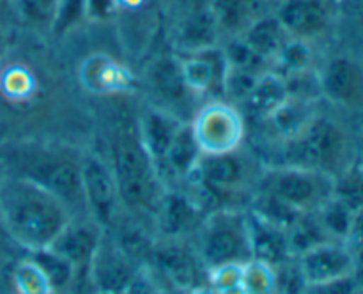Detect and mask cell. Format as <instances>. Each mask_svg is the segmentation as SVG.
<instances>
[{"label":"cell","instance_id":"cell-1","mask_svg":"<svg viewBox=\"0 0 363 294\" xmlns=\"http://www.w3.org/2000/svg\"><path fill=\"white\" fill-rule=\"evenodd\" d=\"M69 220L66 205L41 184L14 174L0 179V225L25 250L48 248Z\"/></svg>","mask_w":363,"mask_h":294},{"label":"cell","instance_id":"cell-2","mask_svg":"<svg viewBox=\"0 0 363 294\" xmlns=\"http://www.w3.org/2000/svg\"><path fill=\"white\" fill-rule=\"evenodd\" d=\"M108 163L126 215L135 220H155L167 188L155 159L142 144L138 120H124L116 128Z\"/></svg>","mask_w":363,"mask_h":294},{"label":"cell","instance_id":"cell-3","mask_svg":"<svg viewBox=\"0 0 363 294\" xmlns=\"http://www.w3.org/2000/svg\"><path fill=\"white\" fill-rule=\"evenodd\" d=\"M351 142L346 130L333 119L315 115L300 133L284 142V162L337 177L350 169Z\"/></svg>","mask_w":363,"mask_h":294},{"label":"cell","instance_id":"cell-4","mask_svg":"<svg viewBox=\"0 0 363 294\" xmlns=\"http://www.w3.org/2000/svg\"><path fill=\"white\" fill-rule=\"evenodd\" d=\"M197 254L208 273L227 264H247L254 259L248 213L222 208L201 223Z\"/></svg>","mask_w":363,"mask_h":294},{"label":"cell","instance_id":"cell-5","mask_svg":"<svg viewBox=\"0 0 363 294\" xmlns=\"http://www.w3.org/2000/svg\"><path fill=\"white\" fill-rule=\"evenodd\" d=\"M20 169L11 174L27 177L46 188L66 205L71 218L89 216L82 184V156L53 151L34 152L25 159V165Z\"/></svg>","mask_w":363,"mask_h":294},{"label":"cell","instance_id":"cell-6","mask_svg":"<svg viewBox=\"0 0 363 294\" xmlns=\"http://www.w3.org/2000/svg\"><path fill=\"white\" fill-rule=\"evenodd\" d=\"M257 188L277 195L298 213H314L333 197L335 177L303 166L275 165L262 172Z\"/></svg>","mask_w":363,"mask_h":294},{"label":"cell","instance_id":"cell-7","mask_svg":"<svg viewBox=\"0 0 363 294\" xmlns=\"http://www.w3.org/2000/svg\"><path fill=\"white\" fill-rule=\"evenodd\" d=\"M144 84L149 92V105L172 113L183 123L195 115V98L184 81L181 59L176 55H160L147 64Z\"/></svg>","mask_w":363,"mask_h":294},{"label":"cell","instance_id":"cell-8","mask_svg":"<svg viewBox=\"0 0 363 294\" xmlns=\"http://www.w3.org/2000/svg\"><path fill=\"white\" fill-rule=\"evenodd\" d=\"M202 154H225L240 149L245 138V119L236 105L215 99L201 106L190 120Z\"/></svg>","mask_w":363,"mask_h":294},{"label":"cell","instance_id":"cell-9","mask_svg":"<svg viewBox=\"0 0 363 294\" xmlns=\"http://www.w3.org/2000/svg\"><path fill=\"white\" fill-rule=\"evenodd\" d=\"M82 184L87 215L103 229H117L124 222L123 204L110 163L94 152L82 156Z\"/></svg>","mask_w":363,"mask_h":294},{"label":"cell","instance_id":"cell-10","mask_svg":"<svg viewBox=\"0 0 363 294\" xmlns=\"http://www.w3.org/2000/svg\"><path fill=\"white\" fill-rule=\"evenodd\" d=\"M321 98L350 112L363 113V64L351 55H335L318 73Z\"/></svg>","mask_w":363,"mask_h":294},{"label":"cell","instance_id":"cell-11","mask_svg":"<svg viewBox=\"0 0 363 294\" xmlns=\"http://www.w3.org/2000/svg\"><path fill=\"white\" fill-rule=\"evenodd\" d=\"M138 271V262L105 230L87 271L94 293L123 294Z\"/></svg>","mask_w":363,"mask_h":294},{"label":"cell","instance_id":"cell-12","mask_svg":"<svg viewBox=\"0 0 363 294\" xmlns=\"http://www.w3.org/2000/svg\"><path fill=\"white\" fill-rule=\"evenodd\" d=\"M191 177H195L206 195L230 193L247 184L250 165L238 151L225 154H202Z\"/></svg>","mask_w":363,"mask_h":294},{"label":"cell","instance_id":"cell-13","mask_svg":"<svg viewBox=\"0 0 363 294\" xmlns=\"http://www.w3.org/2000/svg\"><path fill=\"white\" fill-rule=\"evenodd\" d=\"M296 261L307 285L354 275L353 250L344 241L328 239L315 244Z\"/></svg>","mask_w":363,"mask_h":294},{"label":"cell","instance_id":"cell-14","mask_svg":"<svg viewBox=\"0 0 363 294\" xmlns=\"http://www.w3.org/2000/svg\"><path fill=\"white\" fill-rule=\"evenodd\" d=\"M103 236H105V229L91 216L71 218L67 225L60 230L59 236L53 239L50 248L67 259L77 269L78 275L80 273L87 275L89 266H91L92 257H94Z\"/></svg>","mask_w":363,"mask_h":294},{"label":"cell","instance_id":"cell-15","mask_svg":"<svg viewBox=\"0 0 363 294\" xmlns=\"http://www.w3.org/2000/svg\"><path fill=\"white\" fill-rule=\"evenodd\" d=\"M181 239H165L158 247H152L151 259L158 266L167 280L179 289L201 287V275L206 266L197 251H190ZM208 271V269H206Z\"/></svg>","mask_w":363,"mask_h":294},{"label":"cell","instance_id":"cell-16","mask_svg":"<svg viewBox=\"0 0 363 294\" xmlns=\"http://www.w3.org/2000/svg\"><path fill=\"white\" fill-rule=\"evenodd\" d=\"M275 16L294 39H311L325 34L330 25V9L326 0H282Z\"/></svg>","mask_w":363,"mask_h":294},{"label":"cell","instance_id":"cell-17","mask_svg":"<svg viewBox=\"0 0 363 294\" xmlns=\"http://www.w3.org/2000/svg\"><path fill=\"white\" fill-rule=\"evenodd\" d=\"M181 69L188 89L195 96L209 94V92L222 96L223 78L229 66L218 45L181 59Z\"/></svg>","mask_w":363,"mask_h":294},{"label":"cell","instance_id":"cell-18","mask_svg":"<svg viewBox=\"0 0 363 294\" xmlns=\"http://www.w3.org/2000/svg\"><path fill=\"white\" fill-rule=\"evenodd\" d=\"M220 30L211 6H191L176 27L174 45L184 55L218 45Z\"/></svg>","mask_w":363,"mask_h":294},{"label":"cell","instance_id":"cell-19","mask_svg":"<svg viewBox=\"0 0 363 294\" xmlns=\"http://www.w3.org/2000/svg\"><path fill=\"white\" fill-rule=\"evenodd\" d=\"M183 124L186 123L152 105L145 106L140 115H138V133H140L142 144L145 145V149L151 154V158L155 159L158 169L163 159H165L174 137H176Z\"/></svg>","mask_w":363,"mask_h":294},{"label":"cell","instance_id":"cell-20","mask_svg":"<svg viewBox=\"0 0 363 294\" xmlns=\"http://www.w3.org/2000/svg\"><path fill=\"white\" fill-rule=\"evenodd\" d=\"M199 213L201 205L194 197L167 190L155 220L165 239H181L199 223Z\"/></svg>","mask_w":363,"mask_h":294},{"label":"cell","instance_id":"cell-21","mask_svg":"<svg viewBox=\"0 0 363 294\" xmlns=\"http://www.w3.org/2000/svg\"><path fill=\"white\" fill-rule=\"evenodd\" d=\"M266 0H213L211 9L218 23L220 35L225 34L227 38H238L247 32V28L257 20L259 16L266 14Z\"/></svg>","mask_w":363,"mask_h":294},{"label":"cell","instance_id":"cell-22","mask_svg":"<svg viewBox=\"0 0 363 294\" xmlns=\"http://www.w3.org/2000/svg\"><path fill=\"white\" fill-rule=\"evenodd\" d=\"M80 78L94 92H121L131 85V74L106 55H91L80 67Z\"/></svg>","mask_w":363,"mask_h":294},{"label":"cell","instance_id":"cell-23","mask_svg":"<svg viewBox=\"0 0 363 294\" xmlns=\"http://www.w3.org/2000/svg\"><path fill=\"white\" fill-rule=\"evenodd\" d=\"M315 115H318L315 101L289 96L272 115L266 117L264 123L279 140L287 142L296 137Z\"/></svg>","mask_w":363,"mask_h":294},{"label":"cell","instance_id":"cell-24","mask_svg":"<svg viewBox=\"0 0 363 294\" xmlns=\"http://www.w3.org/2000/svg\"><path fill=\"white\" fill-rule=\"evenodd\" d=\"M248 223H250V237H252V251L254 259L262 262H268L269 266L277 268L282 262L289 261V247H287V234L284 229L262 222L257 216L248 213Z\"/></svg>","mask_w":363,"mask_h":294},{"label":"cell","instance_id":"cell-25","mask_svg":"<svg viewBox=\"0 0 363 294\" xmlns=\"http://www.w3.org/2000/svg\"><path fill=\"white\" fill-rule=\"evenodd\" d=\"M287 98H289V91H287L286 78L277 71H262L259 74L257 84H255L250 98L243 105L247 106L252 115L266 119Z\"/></svg>","mask_w":363,"mask_h":294},{"label":"cell","instance_id":"cell-26","mask_svg":"<svg viewBox=\"0 0 363 294\" xmlns=\"http://www.w3.org/2000/svg\"><path fill=\"white\" fill-rule=\"evenodd\" d=\"M201 158L202 151L195 140L190 123H186L174 137L162 165H165L169 172L174 174L177 179H191Z\"/></svg>","mask_w":363,"mask_h":294},{"label":"cell","instance_id":"cell-27","mask_svg":"<svg viewBox=\"0 0 363 294\" xmlns=\"http://www.w3.org/2000/svg\"><path fill=\"white\" fill-rule=\"evenodd\" d=\"M241 38L247 41V45L250 46L259 57L268 60L275 59L277 53H279L280 48L284 46V43L289 39V35H287L286 28L282 27L279 18L273 13L259 16L257 20L247 28V32H245Z\"/></svg>","mask_w":363,"mask_h":294},{"label":"cell","instance_id":"cell-28","mask_svg":"<svg viewBox=\"0 0 363 294\" xmlns=\"http://www.w3.org/2000/svg\"><path fill=\"white\" fill-rule=\"evenodd\" d=\"M28 259L34 261L39 266L43 273H45L46 280H48L50 287H52L53 294H59L62 290L69 289L71 283L74 282V278L78 276L77 269L73 268L67 259H64L62 255L57 254L52 248H43V250L28 251Z\"/></svg>","mask_w":363,"mask_h":294},{"label":"cell","instance_id":"cell-29","mask_svg":"<svg viewBox=\"0 0 363 294\" xmlns=\"http://www.w3.org/2000/svg\"><path fill=\"white\" fill-rule=\"evenodd\" d=\"M287 247H289L291 257H300L307 250L314 248L315 244L325 243L330 239L326 230L323 229L318 215L314 213H301L296 222L286 230Z\"/></svg>","mask_w":363,"mask_h":294},{"label":"cell","instance_id":"cell-30","mask_svg":"<svg viewBox=\"0 0 363 294\" xmlns=\"http://www.w3.org/2000/svg\"><path fill=\"white\" fill-rule=\"evenodd\" d=\"M315 215H318L319 222H321L323 229L326 230L330 239L346 243L354 222V211L346 202L333 195L315 211Z\"/></svg>","mask_w":363,"mask_h":294},{"label":"cell","instance_id":"cell-31","mask_svg":"<svg viewBox=\"0 0 363 294\" xmlns=\"http://www.w3.org/2000/svg\"><path fill=\"white\" fill-rule=\"evenodd\" d=\"M273 60H277L279 69L284 71L280 74L284 78H287L293 77V74L311 71L312 60H314V52H312L311 43L308 41L289 38L284 43V46L280 48V52L277 53V57Z\"/></svg>","mask_w":363,"mask_h":294},{"label":"cell","instance_id":"cell-32","mask_svg":"<svg viewBox=\"0 0 363 294\" xmlns=\"http://www.w3.org/2000/svg\"><path fill=\"white\" fill-rule=\"evenodd\" d=\"M241 287L247 294H277V271L268 262L252 259L243 266Z\"/></svg>","mask_w":363,"mask_h":294},{"label":"cell","instance_id":"cell-33","mask_svg":"<svg viewBox=\"0 0 363 294\" xmlns=\"http://www.w3.org/2000/svg\"><path fill=\"white\" fill-rule=\"evenodd\" d=\"M259 74L261 73H255V71L250 69L229 67L222 85V96L227 99V103H233V105L240 103V105H243L250 98L255 84H257Z\"/></svg>","mask_w":363,"mask_h":294},{"label":"cell","instance_id":"cell-34","mask_svg":"<svg viewBox=\"0 0 363 294\" xmlns=\"http://www.w3.org/2000/svg\"><path fill=\"white\" fill-rule=\"evenodd\" d=\"M13 282L18 294H53L45 273L28 257L14 268Z\"/></svg>","mask_w":363,"mask_h":294},{"label":"cell","instance_id":"cell-35","mask_svg":"<svg viewBox=\"0 0 363 294\" xmlns=\"http://www.w3.org/2000/svg\"><path fill=\"white\" fill-rule=\"evenodd\" d=\"M223 52V57L227 60L229 67H238V69H250L255 73H262V64L266 62L262 57H259L250 46L247 45L241 35L238 38H227V43L220 46Z\"/></svg>","mask_w":363,"mask_h":294},{"label":"cell","instance_id":"cell-36","mask_svg":"<svg viewBox=\"0 0 363 294\" xmlns=\"http://www.w3.org/2000/svg\"><path fill=\"white\" fill-rule=\"evenodd\" d=\"M84 20H87L85 18V0H59L50 28L53 34L64 35Z\"/></svg>","mask_w":363,"mask_h":294},{"label":"cell","instance_id":"cell-37","mask_svg":"<svg viewBox=\"0 0 363 294\" xmlns=\"http://www.w3.org/2000/svg\"><path fill=\"white\" fill-rule=\"evenodd\" d=\"M59 0H16L18 14L34 25H50Z\"/></svg>","mask_w":363,"mask_h":294},{"label":"cell","instance_id":"cell-38","mask_svg":"<svg viewBox=\"0 0 363 294\" xmlns=\"http://www.w3.org/2000/svg\"><path fill=\"white\" fill-rule=\"evenodd\" d=\"M358 290H360V282L357 275H350L330 282L308 283L303 294H357Z\"/></svg>","mask_w":363,"mask_h":294},{"label":"cell","instance_id":"cell-39","mask_svg":"<svg viewBox=\"0 0 363 294\" xmlns=\"http://www.w3.org/2000/svg\"><path fill=\"white\" fill-rule=\"evenodd\" d=\"M4 87H6L7 94L20 98V96H27V92L32 89V78L21 67H13L4 77Z\"/></svg>","mask_w":363,"mask_h":294},{"label":"cell","instance_id":"cell-40","mask_svg":"<svg viewBox=\"0 0 363 294\" xmlns=\"http://www.w3.org/2000/svg\"><path fill=\"white\" fill-rule=\"evenodd\" d=\"M117 0H85V18L91 21H105L116 14Z\"/></svg>","mask_w":363,"mask_h":294},{"label":"cell","instance_id":"cell-41","mask_svg":"<svg viewBox=\"0 0 363 294\" xmlns=\"http://www.w3.org/2000/svg\"><path fill=\"white\" fill-rule=\"evenodd\" d=\"M123 294H156L155 282H152V278L149 276V273L140 268V271L137 273L133 282L124 289Z\"/></svg>","mask_w":363,"mask_h":294},{"label":"cell","instance_id":"cell-42","mask_svg":"<svg viewBox=\"0 0 363 294\" xmlns=\"http://www.w3.org/2000/svg\"><path fill=\"white\" fill-rule=\"evenodd\" d=\"M213 0H191V6H211Z\"/></svg>","mask_w":363,"mask_h":294},{"label":"cell","instance_id":"cell-43","mask_svg":"<svg viewBox=\"0 0 363 294\" xmlns=\"http://www.w3.org/2000/svg\"><path fill=\"white\" fill-rule=\"evenodd\" d=\"M266 2H282V0H266Z\"/></svg>","mask_w":363,"mask_h":294},{"label":"cell","instance_id":"cell-44","mask_svg":"<svg viewBox=\"0 0 363 294\" xmlns=\"http://www.w3.org/2000/svg\"><path fill=\"white\" fill-rule=\"evenodd\" d=\"M0 43H2V30H0Z\"/></svg>","mask_w":363,"mask_h":294},{"label":"cell","instance_id":"cell-45","mask_svg":"<svg viewBox=\"0 0 363 294\" xmlns=\"http://www.w3.org/2000/svg\"><path fill=\"white\" fill-rule=\"evenodd\" d=\"M92 294H108V293H92Z\"/></svg>","mask_w":363,"mask_h":294},{"label":"cell","instance_id":"cell-46","mask_svg":"<svg viewBox=\"0 0 363 294\" xmlns=\"http://www.w3.org/2000/svg\"><path fill=\"white\" fill-rule=\"evenodd\" d=\"M357 294H360V290H358V293H357Z\"/></svg>","mask_w":363,"mask_h":294},{"label":"cell","instance_id":"cell-47","mask_svg":"<svg viewBox=\"0 0 363 294\" xmlns=\"http://www.w3.org/2000/svg\"><path fill=\"white\" fill-rule=\"evenodd\" d=\"M0 2H4V0H0Z\"/></svg>","mask_w":363,"mask_h":294}]
</instances>
